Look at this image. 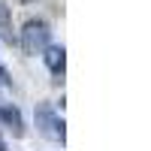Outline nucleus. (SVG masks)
<instances>
[{"instance_id": "f257e3e1", "label": "nucleus", "mask_w": 151, "mask_h": 151, "mask_svg": "<svg viewBox=\"0 0 151 151\" xmlns=\"http://www.w3.org/2000/svg\"><path fill=\"white\" fill-rule=\"evenodd\" d=\"M48 40H52V27L42 18H30L21 27V48L24 55H42L48 48Z\"/></svg>"}, {"instance_id": "f03ea898", "label": "nucleus", "mask_w": 151, "mask_h": 151, "mask_svg": "<svg viewBox=\"0 0 151 151\" xmlns=\"http://www.w3.org/2000/svg\"><path fill=\"white\" fill-rule=\"evenodd\" d=\"M33 121H36V130H40L45 139H52V142H64V139H67L64 118L55 112V106H52V103H40V106H36Z\"/></svg>"}, {"instance_id": "7ed1b4c3", "label": "nucleus", "mask_w": 151, "mask_h": 151, "mask_svg": "<svg viewBox=\"0 0 151 151\" xmlns=\"http://www.w3.org/2000/svg\"><path fill=\"white\" fill-rule=\"evenodd\" d=\"M42 60H45V67L52 70L55 76H64V67H67V48H64V45H48L45 52H42Z\"/></svg>"}, {"instance_id": "20e7f679", "label": "nucleus", "mask_w": 151, "mask_h": 151, "mask_svg": "<svg viewBox=\"0 0 151 151\" xmlns=\"http://www.w3.org/2000/svg\"><path fill=\"white\" fill-rule=\"evenodd\" d=\"M0 121L12 130V136H24V121H21V112L12 106V103H0Z\"/></svg>"}, {"instance_id": "39448f33", "label": "nucleus", "mask_w": 151, "mask_h": 151, "mask_svg": "<svg viewBox=\"0 0 151 151\" xmlns=\"http://www.w3.org/2000/svg\"><path fill=\"white\" fill-rule=\"evenodd\" d=\"M9 21V9L3 6V0H0V27H3V24Z\"/></svg>"}, {"instance_id": "423d86ee", "label": "nucleus", "mask_w": 151, "mask_h": 151, "mask_svg": "<svg viewBox=\"0 0 151 151\" xmlns=\"http://www.w3.org/2000/svg\"><path fill=\"white\" fill-rule=\"evenodd\" d=\"M0 151H6V142H3V139H0Z\"/></svg>"}, {"instance_id": "0eeeda50", "label": "nucleus", "mask_w": 151, "mask_h": 151, "mask_svg": "<svg viewBox=\"0 0 151 151\" xmlns=\"http://www.w3.org/2000/svg\"><path fill=\"white\" fill-rule=\"evenodd\" d=\"M24 3H30V0H24Z\"/></svg>"}]
</instances>
